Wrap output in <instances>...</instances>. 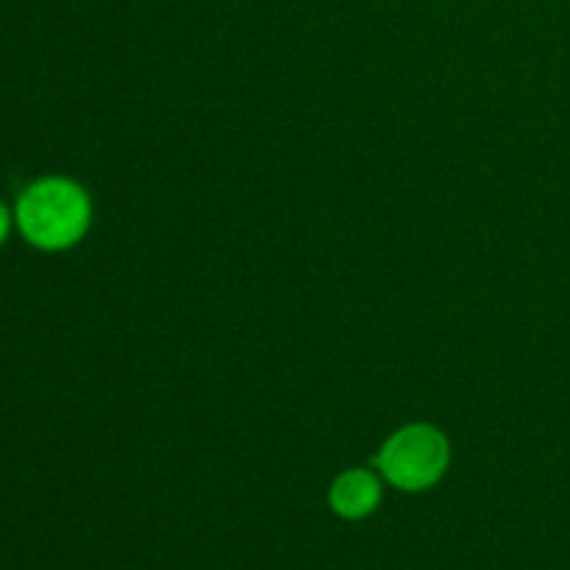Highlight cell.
I'll list each match as a JSON object with an SVG mask.
<instances>
[{"instance_id": "2", "label": "cell", "mask_w": 570, "mask_h": 570, "mask_svg": "<svg viewBox=\"0 0 570 570\" xmlns=\"http://www.w3.org/2000/svg\"><path fill=\"white\" fill-rule=\"evenodd\" d=\"M382 473L401 490H423L443 476L449 445L432 426H406L387 440L379 456Z\"/></svg>"}, {"instance_id": "4", "label": "cell", "mask_w": 570, "mask_h": 570, "mask_svg": "<svg viewBox=\"0 0 570 570\" xmlns=\"http://www.w3.org/2000/svg\"><path fill=\"white\" fill-rule=\"evenodd\" d=\"M6 234H9V212H6L3 204H0V243L6 239Z\"/></svg>"}, {"instance_id": "1", "label": "cell", "mask_w": 570, "mask_h": 570, "mask_svg": "<svg viewBox=\"0 0 570 570\" xmlns=\"http://www.w3.org/2000/svg\"><path fill=\"white\" fill-rule=\"evenodd\" d=\"M17 220L22 234L39 248H67L87 232V195L65 178H45L22 193Z\"/></svg>"}, {"instance_id": "3", "label": "cell", "mask_w": 570, "mask_h": 570, "mask_svg": "<svg viewBox=\"0 0 570 570\" xmlns=\"http://www.w3.org/2000/svg\"><path fill=\"white\" fill-rule=\"evenodd\" d=\"M379 499H382V490H379V482L367 471L343 473L332 484V493H328L332 510L345 521L367 518L379 507Z\"/></svg>"}]
</instances>
